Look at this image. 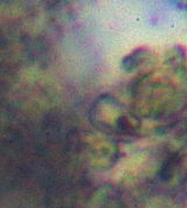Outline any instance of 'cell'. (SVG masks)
I'll use <instances>...</instances> for the list:
<instances>
[{"instance_id":"1","label":"cell","mask_w":187,"mask_h":208,"mask_svg":"<svg viewBox=\"0 0 187 208\" xmlns=\"http://www.w3.org/2000/svg\"><path fill=\"white\" fill-rule=\"evenodd\" d=\"M181 161V157L178 152L172 153L163 164L162 166V177L164 179H169L172 177V174L174 173L176 168L178 167L179 163Z\"/></svg>"}]
</instances>
